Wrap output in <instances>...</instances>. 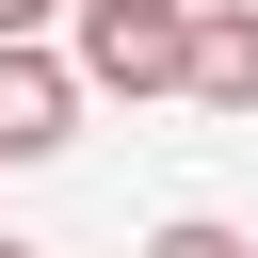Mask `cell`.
Instances as JSON below:
<instances>
[{"instance_id": "cell-1", "label": "cell", "mask_w": 258, "mask_h": 258, "mask_svg": "<svg viewBox=\"0 0 258 258\" xmlns=\"http://www.w3.org/2000/svg\"><path fill=\"white\" fill-rule=\"evenodd\" d=\"M177 16H194V0H64V32H81L64 81H81V97H161V81H177Z\"/></svg>"}, {"instance_id": "cell-2", "label": "cell", "mask_w": 258, "mask_h": 258, "mask_svg": "<svg viewBox=\"0 0 258 258\" xmlns=\"http://www.w3.org/2000/svg\"><path fill=\"white\" fill-rule=\"evenodd\" d=\"M177 97L258 113V0H194V16H177Z\"/></svg>"}, {"instance_id": "cell-3", "label": "cell", "mask_w": 258, "mask_h": 258, "mask_svg": "<svg viewBox=\"0 0 258 258\" xmlns=\"http://www.w3.org/2000/svg\"><path fill=\"white\" fill-rule=\"evenodd\" d=\"M81 129V81H64V48H0V161H48Z\"/></svg>"}, {"instance_id": "cell-4", "label": "cell", "mask_w": 258, "mask_h": 258, "mask_svg": "<svg viewBox=\"0 0 258 258\" xmlns=\"http://www.w3.org/2000/svg\"><path fill=\"white\" fill-rule=\"evenodd\" d=\"M145 258H258V242H242L226 210H177V226H145Z\"/></svg>"}, {"instance_id": "cell-5", "label": "cell", "mask_w": 258, "mask_h": 258, "mask_svg": "<svg viewBox=\"0 0 258 258\" xmlns=\"http://www.w3.org/2000/svg\"><path fill=\"white\" fill-rule=\"evenodd\" d=\"M64 32V0H0V48H48Z\"/></svg>"}, {"instance_id": "cell-6", "label": "cell", "mask_w": 258, "mask_h": 258, "mask_svg": "<svg viewBox=\"0 0 258 258\" xmlns=\"http://www.w3.org/2000/svg\"><path fill=\"white\" fill-rule=\"evenodd\" d=\"M0 258H32V242H0Z\"/></svg>"}]
</instances>
